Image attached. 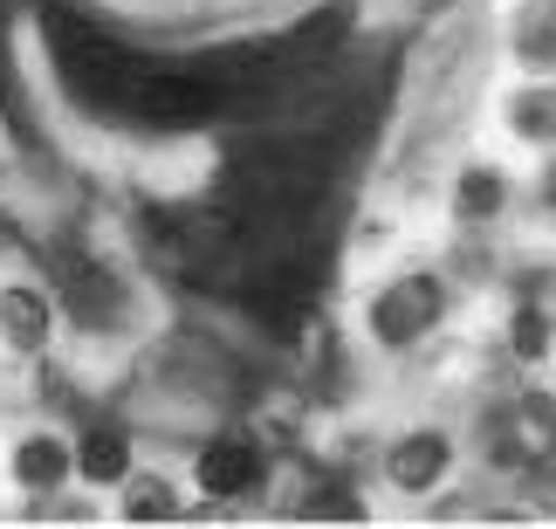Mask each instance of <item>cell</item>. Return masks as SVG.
I'll return each mask as SVG.
<instances>
[{
  "label": "cell",
  "mask_w": 556,
  "mask_h": 529,
  "mask_svg": "<svg viewBox=\"0 0 556 529\" xmlns=\"http://www.w3.org/2000/svg\"><path fill=\"white\" fill-rule=\"evenodd\" d=\"M522 55L536 62V70H556V35H522Z\"/></svg>",
  "instance_id": "obj_14"
},
{
  "label": "cell",
  "mask_w": 556,
  "mask_h": 529,
  "mask_svg": "<svg viewBox=\"0 0 556 529\" xmlns=\"http://www.w3.org/2000/svg\"><path fill=\"white\" fill-rule=\"evenodd\" d=\"M49 49H55L62 90H70V97L83 103V111H97V117L131 111L138 76L152 70V62H138L131 49H117L111 35L83 28V21H70V14H49Z\"/></svg>",
  "instance_id": "obj_1"
},
{
  "label": "cell",
  "mask_w": 556,
  "mask_h": 529,
  "mask_svg": "<svg viewBox=\"0 0 556 529\" xmlns=\"http://www.w3.org/2000/svg\"><path fill=\"white\" fill-rule=\"evenodd\" d=\"M49 330H55V303L41 289H28V282L0 289V344L8 351H41Z\"/></svg>",
  "instance_id": "obj_6"
},
{
  "label": "cell",
  "mask_w": 556,
  "mask_h": 529,
  "mask_svg": "<svg viewBox=\"0 0 556 529\" xmlns=\"http://www.w3.org/2000/svg\"><path fill=\"white\" fill-rule=\"evenodd\" d=\"M179 516V489L159 475H124V522H173Z\"/></svg>",
  "instance_id": "obj_10"
},
{
  "label": "cell",
  "mask_w": 556,
  "mask_h": 529,
  "mask_svg": "<svg viewBox=\"0 0 556 529\" xmlns=\"http://www.w3.org/2000/svg\"><path fill=\"white\" fill-rule=\"evenodd\" d=\"M440 310H446V289L433 282V275H399V282H384L371 295V337L384 351L419 344V337L440 324Z\"/></svg>",
  "instance_id": "obj_2"
},
{
  "label": "cell",
  "mask_w": 556,
  "mask_h": 529,
  "mask_svg": "<svg viewBox=\"0 0 556 529\" xmlns=\"http://www.w3.org/2000/svg\"><path fill=\"white\" fill-rule=\"evenodd\" d=\"M76 475V448H62L55 433H28L14 448V481L28 495H49V489H62V481Z\"/></svg>",
  "instance_id": "obj_7"
},
{
  "label": "cell",
  "mask_w": 556,
  "mask_h": 529,
  "mask_svg": "<svg viewBox=\"0 0 556 529\" xmlns=\"http://www.w3.org/2000/svg\"><path fill=\"white\" fill-rule=\"evenodd\" d=\"M536 468H543V475H536V502H543V509H556V461L543 454Z\"/></svg>",
  "instance_id": "obj_15"
},
{
  "label": "cell",
  "mask_w": 556,
  "mask_h": 529,
  "mask_svg": "<svg viewBox=\"0 0 556 529\" xmlns=\"http://www.w3.org/2000/svg\"><path fill=\"white\" fill-rule=\"evenodd\" d=\"M446 468H454V440L433 433V427H419V433L392 440V454H384V475H392V489H405V495L440 489Z\"/></svg>",
  "instance_id": "obj_4"
},
{
  "label": "cell",
  "mask_w": 556,
  "mask_h": 529,
  "mask_svg": "<svg viewBox=\"0 0 556 529\" xmlns=\"http://www.w3.org/2000/svg\"><path fill=\"white\" fill-rule=\"evenodd\" d=\"M303 516H344V522H365V502H357L351 489H324L303 502Z\"/></svg>",
  "instance_id": "obj_13"
},
{
  "label": "cell",
  "mask_w": 556,
  "mask_h": 529,
  "mask_svg": "<svg viewBox=\"0 0 556 529\" xmlns=\"http://www.w3.org/2000/svg\"><path fill=\"white\" fill-rule=\"evenodd\" d=\"M508 351H516L522 365H543V357L556 351V316L543 303H522L516 316H508Z\"/></svg>",
  "instance_id": "obj_11"
},
{
  "label": "cell",
  "mask_w": 556,
  "mask_h": 529,
  "mask_svg": "<svg viewBox=\"0 0 556 529\" xmlns=\"http://www.w3.org/2000/svg\"><path fill=\"white\" fill-rule=\"evenodd\" d=\"M192 475H200L206 495H248L254 481H262V454H254V440L220 433V440H206V448H200Z\"/></svg>",
  "instance_id": "obj_5"
},
{
  "label": "cell",
  "mask_w": 556,
  "mask_h": 529,
  "mask_svg": "<svg viewBox=\"0 0 556 529\" xmlns=\"http://www.w3.org/2000/svg\"><path fill=\"white\" fill-rule=\"evenodd\" d=\"M543 200L556 206V165H549V173H543Z\"/></svg>",
  "instance_id": "obj_16"
},
{
  "label": "cell",
  "mask_w": 556,
  "mask_h": 529,
  "mask_svg": "<svg viewBox=\"0 0 556 529\" xmlns=\"http://www.w3.org/2000/svg\"><path fill=\"white\" fill-rule=\"evenodd\" d=\"M508 131L522 144H556V83H529L508 97Z\"/></svg>",
  "instance_id": "obj_9"
},
{
  "label": "cell",
  "mask_w": 556,
  "mask_h": 529,
  "mask_svg": "<svg viewBox=\"0 0 556 529\" xmlns=\"http://www.w3.org/2000/svg\"><path fill=\"white\" fill-rule=\"evenodd\" d=\"M76 475L97 481V489H117L124 475H131V433L124 427H90L76 448Z\"/></svg>",
  "instance_id": "obj_8"
},
{
  "label": "cell",
  "mask_w": 556,
  "mask_h": 529,
  "mask_svg": "<svg viewBox=\"0 0 556 529\" xmlns=\"http://www.w3.org/2000/svg\"><path fill=\"white\" fill-rule=\"evenodd\" d=\"M49 268H55V289H62V310H70L83 330H111L117 324L124 289H117L111 268H97L83 248H49Z\"/></svg>",
  "instance_id": "obj_3"
},
{
  "label": "cell",
  "mask_w": 556,
  "mask_h": 529,
  "mask_svg": "<svg viewBox=\"0 0 556 529\" xmlns=\"http://www.w3.org/2000/svg\"><path fill=\"white\" fill-rule=\"evenodd\" d=\"M502 200H508V179L502 173H488V165H467V173H460V193H454L460 221H495Z\"/></svg>",
  "instance_id": "obj_12"
}]
</instances>
